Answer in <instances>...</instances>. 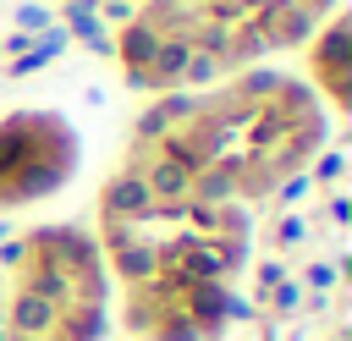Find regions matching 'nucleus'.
<instances>
[{
  "label": "nucleus",
  "instance_id": "nucleus-3",
  "mask_svg": "<svg viewBox=\"0 0 352 341\" xmlns=\"http://www.w3.org/2000/svg\"><path fill=\"white\" fill-rule=\"evenodd\" d=\"M82 165V138L60 110L0 116V214L55 198Z\"/></svg>",
  "mask_w": 352,
  "mask_h": 341
},
{
  "label": "nucleus",
  "instance_id": "nucleus-10",
  "mask_svg": "<svg viewBox=\"0 0 352 341\" xmlns=\"http://www.w3.org/2000/svg\"><path fill=\"white\" fill-rule=\"evenodd\" d=\"M336 176H341V154H324L319 160V182H336Z\"/></svg>",
  "mask_w": 352,
  "mask_h": 341
},
{
  "label": "nucleus",
  "instance_id": "nucleus-6",
  "mask_svg": "<svg viewBox=\"0 0 352 341\" xmlns=\"http://www.w3.org/2000/svg\"><path fill=\"white\" fill-rule=\"evenodd\" d=\"M280 280H286L280 258H264V264H258V275H253V292H258V302H264V297H270V292H275Z\"/></svg>",
  "mask_w": 352,
  "mask_h": 341
},
{
  "label": "nucleus",
  "instance_id": "nucleus-5",
  "mask_svg": "<svg viewBox=\"0 0 352 341\" xmlns=\"http://www.w3.org/2000/svg\"><path fill=\"white\" fill-rule=\"evenodd\" d=\"M66 38H82L88 50L110 55V28L99 22V11H94V6H66Z\"/></svg>",
  "mask_w": 352,
  "mask_h": 341
},
{
  "label": "nucleus",
  "instance_id": "nucleus-9",
  "mask_svg": "<svg viewBox=\"0 0 352 341\" xmlns=\"http://www.w3.org/2000/svg\"><path fill=\"white\" fill-rule=\"evenodd\" d=\"M308 286H319V292L336 286V270H330V264H308Z\"/></svg>",
  "mask_w": 352,
  "mask_h": 341
},
{
  "label": "nucleus",
  "instance_id": "nucleus-1",
  "mask_svg": "<svg viewBox=\"0 0 352 341\" xmlns=\"http://www.w3.org/2000/svg\"><path fill=\"white\" fill-rule=\"evenodd\" d=\"M330 126L319 94L286 72H231L204 94H160L126 138L116 170L154 204H258L302 176Z\"/></svg>",
  "mask_w": 352,
  "mask_h": 341
},
{
  "label": "nucleus",
  "instance_id": "nucleus-2",
  "mask_svg": "<svg viewBox=\"0 0 352 341\" xmlns=\"http://www.w3.org/2000/svg\"><path fill=\"white\" fill-rule=\"evenodd\" d=\"M6 341H104L110 270L88 226H33L0 242Z\"/></svg>",
  "mask_w": 352,
  "mask_h": 341
},
{
  "label": "nucleus",
  "instance_id": "nucleus-12",
  "mask_svg": "<svg viewBox=\"0 0 352 341\" xmlns=\"http://www.w3.org/2000/svg\"><path fill=\"white\" fill-rule=\"evenodd\" d=\"M0 242H6V220H0Z\"/></svg>",
  "mask_w": 352,
  "mask_h": 341
},
{
  "label": "nucleus",
  "instance_id": "nucleus-4",
  "mask_svg": "<svg viewBox=\"0 0 352 341\" xmlns=\"http://www.w3.org/2000/svg\"><path fill=\"white\" fill-rule=\"evenodd\" d=\"M308 77L330 99L336 116L352 110V16L346 11H330L319 33L308 38Z\"/></svg>",
  "mask_w": 352,
  "mask_h": 341
},
{
  "label": "nucleus",
  "instance_id": "nucleus-11",
  "mask_svg": "<svg viewBox=\"0 0 352 341\" xmlns=\"http://www.w3.org/2000/svg\"><path fill=\"white\" fill-rule=\"evenodd\" d=\"M66 6H104V0H66Z\"/></svg>",
  "mask_w": 352,
  "mask_h": 341
},
{
  "label": "nucleus",
  "instance_id": "nucleus-8",
  "mask_svg": "<svg viewBox=\"0 0 352 341\" xmlns=\"http://www.w3.org/2000/svg\"><path fill=\"white\" fill-rule=\"evenodd\" d=\"M16 22H22V33H44V28H50V11H44V6H22Z\"/></svg>",
  "mask_w": 352,
  "mask_h": 341
},
{
  "label": "nucleus",
  "instance_id": "nucleus-7",
  "mask_svg": "<svg viewBox=\"0 0 352 341\" xmlns=\"http://www.w3.org/2000/svg\"><path fill=\"white\" fill-rule=\"evenodd\" d=\"M302 231H308V226H302L297 214H286V220L275 226V248H297V242H302Z\"/></svg>",
  "mask_w": 352,
  "mask_h": 341
}]
</instances>
